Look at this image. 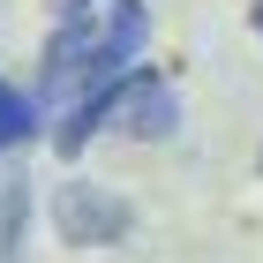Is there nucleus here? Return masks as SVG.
Listing matches in <instances>:
<instances>
[{"mask_svg": "<svg viewBox=\"0 0 263 263\" xmlns=\"http://www.w3.org/2000/svg\"><path fill=\"white\" fill-rule=\"evenodd\" d=\"M53 226H61L68 248H105L128 233V203L98 181H68V188H53Z\"/></svg>", "mask_w": 263, "mask_h": 263, "instance_id": "7ed1b4c3", "label": "nucleus"}, {"mask_svg": "<svg viewBox=\"0 0 263 263\" xmlns=\"http://www.w3.org/2000/svg\"><path fill=\"white\" fill-rule=\"evenodd\" d=\"M15 226H23V181L0 188V256H8V241H15Z\"/></svg>", "mask_w": 263, "mask_h": 263, "instance_id": "39448f33", "label": "nucleus"}, {"mask_svg": "<svg viewBox=\"0 0 263 263\" xmlns=\"http://www.w3.org/2000/svg\"><path fill=\"white\" fill-rule=\"evenodd\" d=\"M30 128H38V105L23 98V90H8V83H0V151H15Z\"/></svg>", "mask_w": 263, "mask_h": 263, "instance_id": "20e7f679", "label": "nucleus"}, {"mask_svg": "<svg viewBox=\"0 0 263 263\" xmlns=\"http://www.w3.org/2000/svg\"><path fill=\"white\" fill-rule=\"evenodd\" d=\"M248 23H256V38H263V0H256V8H248Z\"/></svg>", "mask_w": 263, "mask_h": 263, "instance_id": "423d86ee", "label": "nucleus"}, {"mask_svg": "<svg viewBox=\"0 0 263 263\" xmlns=\"http://www.w3.org/2000/svg\"><path fill=\"white\" fill-rule=\"evenodd\" d=\"M143 38H151V15L143 0H105V23L90 30L83 15L61 23V38L45 45V90H98L121 68H136Z\"/></svg>", "mask_w": 263, "mask_h": 263, "instance_id": "f257e3e1", "label": "nucleus"}, {"mask_svg": "<svg viewBox=\"0 0 263 263\" xmlns=\"http://www.w3.org/2000/svg\"><path fill=\"white\" fill-rule=\"evenodd\" d=\"M105 121L128 128L136 143H165L181 128V98H173L165 76H151V68H121V76L105 83Z\"/></svg>", "mask_w": 263, "mask_h": 263, "instance_id": "f03ea898", "label": "nucleus"}]
</instances>
